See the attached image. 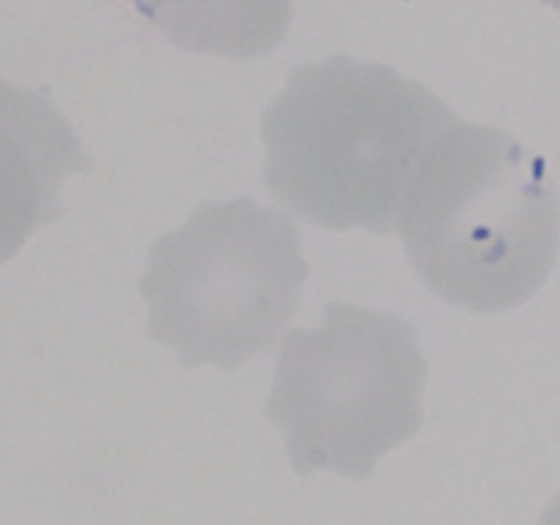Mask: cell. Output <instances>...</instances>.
I'll return each instance as SVG.
<instances>
[{"label": "cell", "mask_w": 560, "mask_h": 525, "mask_svg": "<svg viewBox=\"0 0 560 525\" xmlns=\"http://www.w3.org/2000/svg\"><path fill=\"white\" fill-rule=\"evenodd\" d=\"M454 124L421 82L334 55L295 69L268 104L266 186L317 228L392 235L421 159Z\"/></svg>", "instance_id": "obj_1"}, {"label": "cell", "mask_w": 560, "mask_h": 525, "mask_svg": "<svg viewBox=\"0 0 560 525\" xmlns=\"http://www.w3.org/2000/svg\"><path fill=\"white\" fill-rule=\"evenodd\" d=\"M399 233L438 299L481 315L509 312L556 266L560 200L539 153L509 131L457 120L421 159Z\"/></svg>", "instance_id": "obj_2"}, {"label": "cell", "mask_w": 560, "mask_h": 525, "mask_svg": "<svg viewBox=\"0 0 560 525\" xmlns=\"http://www.w3.org/2000/svg\"><path fill=\"white\" fill-rule=\"evenodd\" d=\"M310 277L295 224L249 197L200 202L153 241L140 293L148 337L189 370L230 372L273 348Z\"/></svg>", "instance_id": "obj_3"}, {"label": "cell", "mask_w": 560, "mask_h": 525, "mask_svg": "<svg viewBox=\"0 0 560 525\" xmlns=\"http://www.w3.org/2000/svg\"><path fill=\"white\" fill-rule=\"evenodd\" d=\"M427 361L408 320L328 304L312 331L282 339L266 413L299 474L364 481L377 459L421 430Z\"/></svg>", "instance_id": "obj_4"}, {"label": "cell", "mask_w": 560, "mask_h": 525, "mask_svg": "<svg viewBox=\"0 0 560 525\" xmlns=\"http://www.w3.org/2000/svg\"><path fill=\"white\" fill-rule=\"evenodd\" d=\"M91 170L80 137L47 96L0 82V266L63 213L60 184Z\"/></svg>", "instance_id": "obj_5"}, {"label": "cell", "mask_w": 560, "mask_h": 525, "mask_svg": "<svg viewBox=\"0 0 560 525\" xmlns=\"http://www.w3.org/2000/svg\"><path fill=\"white\" fill-rule=\"evenodd\" d=\"M180 49L255 60L282 44L293 0H131Z\"/></svg>", "instance_id": "obj_6"}, {"label": "cell", "mask_w": 560, "mask_h": 525, "mask_svg": "<svg viewBox=\"0 0 560 525\" xmlns=\"http://www.w3.org/2000/svg\"><path fill=\"white\" fill-rule=\"evenodd\" d=\"M539 525H560V492L556 498H552L550 506L545 509V514H541Z\"/></svg>", "instance_id": "obj_7"}]
</instances>
